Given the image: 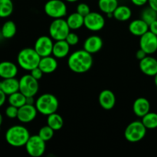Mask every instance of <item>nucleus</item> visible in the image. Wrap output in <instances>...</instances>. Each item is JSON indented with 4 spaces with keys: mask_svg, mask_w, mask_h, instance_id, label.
Wrapping results in <instances>:
<instances>
[{
    "mask_svg": "<svg viewBox=\"0 0 157 157\" xmlns=\"http://www.w3.org/2000/svg\"><path fill=\"white\" fill-rule=\"evenodd\" d=\"M38 67L44 74H52L56 71L58 67V61L55 57L51 55L41 58Z\"/></svg>",
    "mask_w": 157,
    "mask_h": 157,
    "instance_id": "obj_19",
    "label": "nucleus"
},
{
    "mask_svg": "<svg viewBox=\"0 0 157 157\" xmlns=\"http://www.w3.org/2000/svg\"><path fill=\"white\" fill-rule=\"evenodd\" d=\"M148 4L150 8L157 12V0H148Z\"/></svg>",
    "mask_w": 157,
    "mask_h": 157,
    "instance_id": "obj_41",
    "label": "nucleus"
},
{
    "mask_svg": "<svg viewBox=\"0 0 157 157\" xmlns=\"http://www.w3.org/2000/svg\"><path fill=\"white\" fill-rule=\"evenodd\" d=\"M67 65L70 70L75 73H86L93 65V57L84 49L76 51L69 56Z\"/></svg>",
    "mask_w": 157,
    "mask_h": 157,
    "instance_id": "obj_1",
    "label": "nucleus"
},
{
    "mask_svg": "<svg viewBox=\"0 0 157 157\" xmlns=\"http://www.w3.org/2000/svg\"><path fill=\"white\" fill-rule=\"evenodd\" d=\"M142 123L147 130L157 128V113L149 112L142 117Z\"/></svg>",
    "mask_w": 157,
    "mask_h": 157,
    "instance_id": "obj_29",
    "label": "nucleus"
},
{
    "mask_svg": "<svg viewBox=\"0 0 157 157\" xmlns=\"http://www.w3.org/2000/svg\"><path fill=\"white\" fill-rule=\"evenodd\" d=\"M99 104L103 109L110 110L114 107L116 104V97L110 90H104L100 93L98 98Z\"/></svg>",
    "mask_w": 157,
    "mask_h": 157,
    "instance_id": "obj_15",
    "label": "nucleus"
},
{
    "mask_svg": "<svg viewBox=\"0 0 157 157\" xmlns=\"http://www.w3.org/2000/svg\"><path fill=\"white\" fill-rule=\"evenodd\" d=\"M70 44L66 40L55 41L54 43L52 55L56 58H64L67 56L70 52Z\"/></svg>",
    "mask_w": 157,
    "mask_h": 157,
    "instance_id": "obj_22",
    "label": "nucleus"
},
{
    "mask_svg": "<svg viewBox=\"0 0 157 157\" xmlns=\"http://www.w3.org/2000/svg\"><path fill=\"white\" fill-rule=\"evenodd\" d=\"M6 96L7 95L4 93L2 90H0V107L4 105L6 101Z\"/></svg>",
    "mask_w": 157,
    "mask_h": 157,
    "instance_id": "obj_40",
    "label": "nucleus"
},
{
    "mask_svg": "<svg viewBox=\"0 0 157 157\" xmlns=\"http://www.w3.org/2000/svg\"><path fill=\"white\" fill-rule=\"evenodd\" d=\"M45 143L38 135L31 136L25 146L26 152L32 157L41 156L45 152Z\"/></svg>",
    "mask_w": 157,
    "mask_h": 157,
    "instance_id": "obj_9",
    "label": "nucleus"
},
{
    "mask_svg": "<svg viewBox=\"0 0 157 157\" xmlns=\"http://www.w3.org/2000/svg\"><path fill=\"white\" fill-rule=\"evenodd\" d=\"M0 90H2L8 96L18 91L19 80H17L15 78L2 79V81H0Z\"/></svg>",
    "mask_w": 157,
    "mask_h": 157,
    "instance_id": "obj_21",
    "label": "nucleus"
},
{
    "mask_svg": "<svg viewBox=\"0 0 157 157\" xmlns=\"http://www.w3.org/2000/svg\"><path fill=\"white\" fill-rule=\"evenodd\" d=\"M84 25L91 32H99L105 25V18L101 14L96 12H90L84 17Z\"/></svg>",
    "mask_w": 157,
    "mask_h": 157,
    "instance_id": "obj_10",
    "label": "nucleus"
},
{
    "mask_svg": "<svg viewBox=\"0 0 157 157\" xmlns=\"http://www.w3.org/2000/svg\"><path fill=\"white\" fill-rule=\"evenodd\" d=\"M132 16V11L130 7L127 6H118L114 12L113 17L120 21H128Z\"/></svg>",
    "mask_w": 157,
    "mask_h": 157,
    "instance_id": "obj_23",
    "label": "nucleus"
},
{
    "mask_svg": "<svg viewBox=\"0 0 157 157\" xmlns=\"http://www.w3.org/2000/svg\"><path fill=\"white\" fill-rule=\"evenodd\" d=\"M39 89L38 81L31 74L25 75L19 79V91L25 97H35Z\"/></svg>",
    "mask_w": 157,
    "mask_h": 157,
    "instance_id": "obj_8",
    "label": "nucleus"
},
{
    "mask_svg": "<svg viewBox=\"0 0 157 157\" xmlns=\"http://www.w3.org/2000/svg\"><path fill=\"white\" fill-rule=\"evenodd\" d=\"M66 41L70 44V46H75L79 42V37L75 32H70L65 38Z\"/></svg>",
    "mask_w": 157,
    "mask_h": 157,
    "instance_id": "obj_35",
    "label": "nucleus"
},
{
    "mask_svg": "<svg viewBox=\"0 0 157 157\" xmlns=\"http://www.w3.org/2000/svg\"><path fill=\"white\" fill-rule=\"evenodd\" d=\"M18 74V67L11 61L0 62V78L2 79L15 78Z\"/></svg>",
    "mask_w": 157,
    "mask_h": 157,
    "instance_id": "obj_17",
    "label": "nucleus"
},
{
    "mask_svg": "<svg viewBox=\"0 0 157 157\" xmlns=\"http://www.w3.org/2000/svg\"><path fill=\"white\" fill-rule=\"evenodd\" d=\"M54 134H55V130L52 127H49L48 124L41 127L39 130V132H38V136L41 139L44 140L45 142L51 140L53 138Z\"/></svg>",
    "mask_w": 157,
    "mask_h": 157,
    "instance_id": "obj_32",
    "label": "nucleus"
},
{
    "mask_svg": "<svg viewBox=\"0 0 157 157\" xmlns=\"http://www.w3.org/2000/svg\"><path fill=\"white\" fill-rule=\"evenodd\" d=\"M30 136L28 129L21 125L12 126L8 129L5 135L6 142L13 147H25Z\"/></svg>",
    "mask_w": 157,
    "mask_h": 157,
    "instance_id": "obj_2",
    "label": "nucleus"
},
{
    "mask_svg": "<svg viewBox=\"0 0 157 157\" xmlns=\"http://www.w3.org/2000/svg\"><path fill=\"white\" fill-rule=\"evenodd\" d=\"M14 6L12 0H0V18H8L13 12Z\"/></svg>",
    "mask_w": 157,
    "mask_h": 157,
    "instance_id": "obj_30",
    "label": "nucleus"
},
{
    "mask_svg": "<svg viewBox=\"0 0 157 157\" xmlns=\"http://www.w3.org/2000/svg\"><path fill=\"white\" fill-rule=\"evenodd\" d=\"M140 47L148 55H153L157 51V35L150 31L140 37Z\"/></svg>",
    "mask_w": 157,
    "mask_h": 157,
    "instance_id": "obj_12",
    "label": "nucleus"
},
{
    "mask_svg": "<svg viewBox=\"0 0 157 157\" xmlns=\"http://www.w3.org/2000/svg\"><path fill=\"white\" fill-rule=\"evenodd\" d=\"M129 31L134 36L140 37L149 31V25L142 18L135 19L129 25Z\"/></svg>",
    "mask_w": 157,
    "mask_h": 157,
    "instance_id": "obj_20",
    "label": "nucleus"
},
{
    "mask_svg": "<svg viewBox=\"0 0 157 157\" xmlns=\"http://www.w3.org/2000/svg\"><path fill=\"white\" fill-rule=\"evenodd\" d=\"M140 68L144 75L154 77L157 74V59L147 55L146 58L140 61Z\"/></svg>",
    "mask_w": 157,
    "mask_h": 157,
    "instance_id": "obj_14",
    "label": "nucleus"
},
{
    "mask_svg": "<svg viewBox=\"0 0 157 157\" xmlns=\"http://www.w3.org/2000/svg\"><path fill=\"white\" fill-rule=\"evenodd\" d=\"M76 12H78L79 14H81L82 16L85 17L86 15H88L90 12V9L89 7V6L86 3L81 2L80 4L78 5L76 9Z\"/></svg>",
    "mask_w": 157,
    "mask_h": 157,
    "instance_id": "obj_34",
    "label": "nucleus"
},
{
    "mask_svg": "<svg viewBox=\"0 0 157 157\" xmlns=\"http://www.w3.org/2000/svg\"><path fill=\"white\" fill-rule=\"evenodd\" d=\"M46 15L52 18H64L67 15V6L62 0H48L44 4Z\"/></svg>",
    "mask_w": 157,
    "mask_h": 157,
    "instance_id": "obj_7",
    "label": "nucleus"
},
{
    "mask_svg": "<svg viewBox=\"0 0 157 157\" xmlns=\"http://www.w3.org/2000/svg\"><path fill=\"white\" fill-rule=\"evenodd\" d=\"M30 72H31L30 74L32 75V76L33 77V78H35V79L38 80H38L41 79V78H42L43 75H44V73L42 72V71H41L38 67L32 69V71H30Z\"/></svg>",
    "mask_w": 157,
    "mask_h": 157,
    "instance_id": "obj_36",
    "label": "nucleus"
},
{
    "mask_svg": "<svg viewBox=\"0 0 157 157\" xmlns=\"http://www.w3.org/2000/svg\"><path fill=\"white\" fill-rule=\"evenodd\" d=\"M8 101H9V104L10 105L15 106V107L19 108L21 106L26 104V97L18 90L15 93L9 95Z\"/></svg>",
    "mask_w": 157,
    "mask_h": 157,
    "instance_id": "obj_28",
    "label": "nucleus"
},
{
    "mask_svg": "<svg viewBox=\"0 0 157 157\" xmlns=\"http://www.w3.org/2000/svg\"><path fill=\"white\" fill-rule=\"evenodd\" d=\"M35 107L38 113L44 116H48L58 110V101L52 94H44L36 100Z\"/></svg>",
    "mask_w": 157,
    "mask_h": 157,
    "instance_id": "obj_4",
    "label": "nucleus"
},
{
    "mask_svg": "<svg viewBox=\"0 0 157 157\" xmlns=\"http://www.w3.org/2000/svg\"><path fill=\"white\" fill-rule=\"evenodd\" d=\"M65 1L67 2L73 3V2H78V0H65Z\"/></svg>",
    "mask_w": 157,
    "mask_h": 157,
    "instance_id": "obj_45",
    "label": "nucleus"
},
{
    "mask_svg": "<svg viewBox=\"0 0 157 157\" xmlns=\"http://www.w3.org/2000/svg\"><path fill=\"white\" fill-rule=\"evenodd\" d=\"M34 97H26V104H34Z\"/></svg>",
    "mask_w": 157,
    "mask_h": 157,
    "instance_id": "obj_42",
    "label": "nucleus"
},
{
    "mask_svg": "<svg viewBox=\"0 0 157 157\" xmlns=\"http://www.w3.org/2000/svg\"><path fill=\"white\" fill-rule=\"evenodd\" d=\"M103 40L98 35H91L85 40L84 43V49L90 54H96L102 48Z\"/></svg>",
    "mask_w": 157,
    "mask_h": 157,
    "instance_id": "obj_16",
    "label": "nucleus"
},
{
    "mask_svg": "<svg viewBox=\"0 0 157 157\" xmlns=\"http://www.w3.org/2000/svg\"><path fill=\"white\" fill-rule=\"evenodd\" d=\"M66 21L71 30H78L84 25V17L76 12L68 15Z\"/></svg>",
    "mask_w": 157,
    "mask_h": 157,
    "instance_id": "obj_24",
    "label": "nucleus"
},
{
    "mask_svg": "<svg viewBox=\"0 0 157 157\" xmlns=\"http://www.w3.org/2000/svg\"><path fill=\"white\" fill-rule=\"evenodd\" d=\"M149 31L157 35V19L149 25Z\"/></svg>",
    "mask_w": 157,
    "mask_h": 157,
    "instance_id": "obj_38",
    "label": "nucleus"
},
{
    "mask_svg": "<svg viewBox=\"0 0 157 157\" xmlns=\"http://www.w3.org/2000/svg\"><path fill=\"white\" fill-rule=\"evenodd\" d=\"M154 83L156 84V86L157 87V74L154 75Z\"/></svg>",
    "mask_w": 157,
    "mask_h": 157,
    "instance_id": "obj_44",
    "label": "nucleus"
},
{
    "mask_svg": "<svg viewBox=\"0 0 157 157\" xmlns=\"http://www.w3.org/2000/svg\"><path fill=\"white\" fill-rule=\"evenodd\" d=\"M133 110L135 115L142 118L148 113L150 110V103L147 98H139L134 101L133 105Z\"/></svg>",
    "mask_w": 157,
    "mask_h": 157,
    "instance_id": "obj_18",
    "label": "nucleus"
},
{
    "mask_svg": "<svg viewBox=\"0 0 157 157\" xmlns=\"http://www.w3.org/2000/svg\"><path fill=\"white\" fill-rule=\"evenodd\" d=\"M2 122H3V117H2V115L1 114V113H0V127L2 126Z\"/></svg>",
    "mask_w": 157,
    "mask_h": 157,
    "instance_id": "obj_43",
    "label": "nucleus"
},
{
    "mask_svg": "<svg viewBox=\"0 0 157 157\" xmlns=\"http://www.w3.org/2000/svg\"><path fill=\"white\" fill-rule=\"evenodd\" d=\"M118 5V0H98V7L104 13L113 14Z\"/></svg>",
    "mask_w": 157,
    "mask_h": 157,
    "instance_id": "obj_26",
    "label": "nucleus"
},
{
    "mask_svg": "<svg viewBox=\"0 0 157 157\" xmlns=\"http://www.w3.org/2000/svg\"><path fill=\"white\" fill-rule=\"evenodd\" d=\"M130 1L136 6H144L148 3V0H130Z\"/></svg>",
    "mask_w": 157,
    "mask_h": 157,
    "instance_id": "obj_39",
    "label": "nucleus"
},
{
    "mask_svg": "<svg viewBox=\"0 0 157 157\" xmlns=\"http://www.w3.org/2000/svg\"><path fill=\"white\" fill-rule=\"evenodd\" d=\"M17 32L16 25L12 20L6 21L2 25L1 29V33L2 35L3 38L9 39V38H13Z\"/></svg>",
    "mask_w": 157,
    "mask_h": 157,
    "instance_id": "obj_25",
    "label": "nucleus"
},
{
    "mask_svg": "<svg viewBox=\"0 0 157 157\" xmlns=\"http://www.w3.org/2000/svg\"><path fill=\"white\" fill-rule=\"evenodd\" d=\"M147 130V129L144 125L142 121H133L126 127L124 137L130 143L140 142L145 137Z\"/></svg>",
    "mask_w": 157,
    "mask_h": 157,
    "instance_id": "obj_5",
    "label": "nucleus"
},
{
    "mask_svg": "<svg viewBox=\"0 0 157 157\" xmlns=\"http://www.w3.org/2000/svg\"><path fill=\"white\" fill-rule=\"evenodd\" d=\"M47 124L50 127H52L55 131L61 130L64 125V121L62 117L56 112L47 116Z\"/></svg>",
    "mask_w": 157,
    "mask_h": 157,
    "instance_id": "obj_27",
    "label": "nucleus"
},
{
    "mask_svg": "<svg viewBox=\"0 0 157 157\" xmlns=\"http://www.w3.org/2000/svg\"><path fill=\"white\" fill-rule=\"evenodd\" d=\"M141 18L148 25L151 24L153 21L157 19V12L149 6L143 10L141 13Z\"/></svg>",
    "mask_w": 157,
    "mask_h": 157,
    "instance_id": "obj_31",
    "label": "nucleus"
},
{
    "mask_svg": "<svg viewBox=\"0 0 157 157\" xmlns=\"http://www.w3.org/2000/svg\"><path fill=\"white\" fill-rule=\"evenodd\" d=\"M147 54L145 52H144V50H143V49H141V48H140L139 50L137 51V52H136V58H137L138 60H139V61H141V60L142 59H144V58H146V57L147 56Z\"/></svg>",
    "mask_w": 157,
    "mask_h": 157,
    "instance_id": "obj_37",
    "label": "nucleus"
},
{
    "mask_svg": "<svg viewBox=\"0 0 157 157\" xmlns=\"http://www.w3.org/2000/svg\"><path fill=\"white\" fill-rule=\"evenodd\" d=\"M53 46V39L50 36L42 35L36 40L34 48L41 56V58H42L52 55Z\"/></svg>",
    "mask_w": 157,
    "mask_h": 157,
    "instance_id": "obj_11",
    "label": "nucleus"
},
{
    "mask_svg": "<svg viewBox=\"0 0 157 157\" xmlns=\"http://www.w3.org/2000/svg\"><path fill=\"white\" fill-rule=\"evenodd\" d=\"M18 107L9 104V107H6L5 113H6L7 117L10 118V119H15V118H17V116H18Z\"/></svg>",
    "mask_w": 157,
    "mask_h": 157,
    "instance_id": "obj_33",
    "label": "nucleus"
},
{
    "mask_svg": "<svg viewBox=\"0 0 157 157\" xmlns=\"http://www.w3.org/2000/svg\"><path fill=\"white\" fill-rule=\"evenodd\" d=\"M41 56L37 53L35 48H25L20 51L17 56V62L20 67L25 71H32L38 67Z\"/></svg>",
    "mask_w": 157,
    "mask_h": 157,
    "instance_id": "obj_3",
    "label": "nucleus"
},
{
    "mask_svg": "<svg viewBox=\"0 0 157 157\" xmlns=\"http://www.w3.org/2000/svg\"><path fill=\"white\" fill-rule=\"evenodd\" d=\"M38 113L35 105L25 104L18 108L17 119L23 124H29L35 119Z\"/></svg>",
    "mask_w": 157,
    "mask_h": 157,
    "instance_id": "obj_13",
    "label": "nucleus"
},
{
    "mask_svg": "<svg viewBox=\"0 0 157 157\" xmlns=\"http://www.w3.org/2000/svg\"><path fill=\"white\" fill-rule=\"evenodd\" d=\"M49 35L55 41L65 40L66 37L71 32L67 21L63 18H55L49 26Z\"/></svg>",
    "mask_w": 157,
    "mask_h": 157,
    "instance_id": "obj_6",
    "label": "nucleus"
}]
</instances>
